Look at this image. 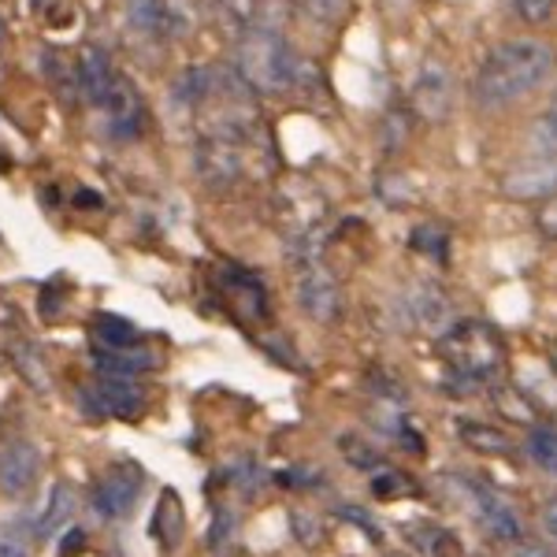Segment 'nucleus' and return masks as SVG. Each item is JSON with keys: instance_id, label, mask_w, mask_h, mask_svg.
I'll return each mask as SVG.
<instances>
[{"instance_id": "nucleus-2", "label": "nucleus", "mask_w": 557, "mask_h": 557, "mask_svg": "<svg viewBox=\"0 0 557 557\" xmlns=\"http://www.w3.org/2000/svg\"><path fill=\"white\" fill-rule=\"evenodd\" d=\"M235 71L253 94L278 97V94H290L301 83L309 64L294 52V45L283 34L253 30V34H242L235 49Z\"/></svg>"}, {"instance_id": "nucleus-3", "label": "nucleus", "mask_w": 557, "mask_h": 557, "mask_svg": "<svg viewBox=\"0 0 557 557\" xmlns=\"http://www.w3.org/2000/svg\"><path fill=\"white\" fill-rule=\"evenodd\" d=\"M438 357L457 380L487 383L506 368V338L487 320H457L438 335Z\"/></svg>"}, {"instance_id": "nucleus-5", "label": "nucleus", "mask_w": 557, "mask_h": 557, "mask_svg": "<svg viewBox=\"0 0 557 557\" xmlns=\"http://www.w3.org/2000/svg\"><path fill=\"white\" fill-rule=\"evenodd\" d=\"M141 487H146V472H141V465L115 461L94 480V487H89V502H94V509L101 517L123 520V517L134 513V506H138Z\"/></svg>"}, {"instance_id": "nucleus-39", "label": "nucleus", "mask_w": 557, "mask_h": 557, "mask_svg": "<svg viewBox=\"0 0 557 557\" xmlns=\"http://www.w3.org/2000/svg\"><path fill=\"white\" fill-rule=\"evenodd\" d=\"M386 557H417V554H409V550H394V554H386Z\"/></svg>"}, {"instance_id": "nucleus-33", "label": "nucleus", "mask_w": 557, "mask_h": 557, "mask_svg": "<svg viewBox=\"0 0 557 557\" xmlns=\"http://www.w3.org/2000/svg\"><path fill=\"white\" fill-rule=\"evenodd\" d=\"M539 134H543V146H539L535 152H543V157H554L557 152V94H554V101L550 108H546V115H543V123H539Z\"/></svg>"}, {"instance_id": "nucleus-36", "label": "nucleus", "mask_w": 557, "mask_h": 557, "mask_svg": "<svg viewBox=\"0 0 557 557\" xmlns=\"http://www.w3.org/2000/svg\"><path fill=\"white\" fill-rule=\"evenodd\" d=\"M338 513H343L346 520H354V524H364V532H368V535L380 539V524H375V520L368 517L364 509H338Z\"/></svg>"}, {"instance_id": "nucleus-34", "label": "nucleus", "mask_w": 557, "mask_h": 557, "mask_svg": "<svg viewBox=\"0 0 557 557\" xmlns=\"http://www.w3.org/2000/svg\"><path fill=\"white\" fill-rule=\"evenodd\" d=\"M535 227L543 231L546 238H557V194L546 197V201H539L535 209Z\"/></svg>"}, {"instance_id": "nucleus-22", "label": "nucleus", "mask_w": 557, "mask_h": 557, "mask_svg": "<svg viewBox=\"0 0 557 557\" xmlns=\"http://www.w3.org/2000/svg\"><path fill=\"white\" fill-rule=\"evenodd\" d=\"M409 539L417 543V550L424 557H465L457 535H450L446 528L435 524H409Z\"/></svg>"}, {"instance_id": "nucleus-19", "label": "nucleus", "mask_w": 557, "mask_h": 557, "mask_svg": "<svg viewBox=\"0 0 557 557\" xmlns=\"http://www.w3.org/2000/svg\"><path fill=\"white\" fill-rule=\"evenodd\" d=\"M75 506H78V494L71 483H57L49 494V506H45V513L38 517V524H34V532L38 539H60L71 528V517H75Z\"/></svg>"}, {"instance_id": "nucleus-12", "label": "nucleus", "mask_w": 557, "mask_h": 557, "mask_svg": "<svg viewBox=\"0 0 557 557\" xmlns=\"http://www.w3.org/2000/svg\"><path fill=\"white\" fill-rule=\"evenodd\" d=\"M215 8H220V20L242 34H253V30L278 34V23L290 12V0H215Z\"/></svg>"}, {"instance_id": "nucleus-37", "label": "nucleus", "mask_w": 557, "mask_h": 557, "mask_svg": "<svg viewBox=\"0 0 557 557\" xmlns=\"http://www.w3.org/2000/svg\"><path fill=\"white\" fill-rule=\"evenodd\" d=\"M517 557H554V554L546 550L543 543H532V539H520V543H517Z\"/></svg>"}, {"instance_id": "nucleus-10", "label": "nucleus", "mask_w": 557, "mask_h": 557, "mask_svg": "<svg viewBox=\"0 0 557 557\" xmlns=\"http://www.w3.org/2000/svg\"><path fill=\"white\" fill-rule=\"evenodd\" d=\"M86 406L97 409L101 417H115V420H138L146 412L149 398L138 386V380H101L86 391Z\"/></svg>"}, {"instance_id": "nucleus-25", "label": "nucleus", "mask_w": 557, "mask_h": 557, "mask_svg": "<svg viewBox=\"0 0 557 557\" xmlns=\"http://www.w3.org/2000/svg\"><path fill=\"white\" fill-rule=\"evenodd\" d=\"M131 26L141 34L168 30V4L164 0H131Z\"/></svg>"}, {"instance_id": "nucleus-38", "label": "nucleus", "mask_w": 557, "mask_h": 557, "mask_svg": "<svg viewBox=\"0 0 557 557\" xmlns=\"http://www.w3.org/2000/svg\"><path fill=\"white\" fill-rule=\"evenodd\" d=\"M543 524L550 528V535H557V502H550V506H546V513H543Z\"/></svg>"}, {"instance_id": "nucleus-16", "label": "nucleus", "mask_w": 557, "mask_h": 557, "mask_svg": "<svg viewBox=\"0 0 557 557\" xmlns=\"http://www.w3.org/2000/svg\"><path fill=\"white\" fill-rule=\"evenodd\" d=\"M75 78H78V86H83V94H86V101L89 104H97V108H104L108 101V94H112V86H115V67H112V60H108V52L104 49H83L78 52V64H75Z\"/></svg>"}, {"instance_id": "nucleus-31", "label": "nucleus", "mask_w": 557, "mask_h": 557, "mask_svg": "<svg viewBox=\"0 0 557 557\" xmlns=\"http://www.w3.org/2000/svg\"><path fill=\"white\" fill-rule=\"evenodd\" d=\"M290 524H294V539H298V543H305V546L323 543L320 520L312 517V513H305V509H290Z\"/></svg>"}, {"instance_id": "nucleus-17", "label": "nucleus", "mask_w": 557, "mask_h": 557, "mask_svg": "<svg viewBox=\"0 0 557 557\" xmlns=\"http://www.w3.org/2000/svg\"><path fill=\"white\" fill-rule=\"evenodd\" d=\"M186 535V509H183V498L178 491L168 487L160 494L157 509H152V539H157L160 550H175Z\"/></svg>"}, {"instance_id": "nucleus-29", "label": "nucleus", "mask_w": 557, "mask_h": 557, "mask_svg": "<svg viewBox=\"0 0 557 557\" xmlns=\"http://www.w3.org/2000/svg\"><path fill=\"white\" fill-rule=\"evenodd\" d=\"M372 491L380 494L383 502H398L412 491V483H409V475H401L398 469H380V472H372Z\"/></svg>"}, {"instance_id": "nucleus-21", "label": "nucleus", "mask_w": 557, "mask_h": 557, "mask_svg": "<svg viewBox=\"0 0 557 557\" xmlns=\"http://www.w3.org/2000/svg\"><path fill=\"white\" fill-rule=\"evenodd\" d=\"M89 338H94V349H131L138 346V331L134 323L123 317H112V312H101L89 327Z\"/></svg>"}, {"instance_id": "nucleus-9", "label": "nucleus", "mask_w": 557, "mask_h": 557, "mask_svg": "<svg viewBox=\"0 0 557 557\" xmlns=\"http://www.w3.org/2000/svg\"><path fill=\"white\" fill-rule=\"evenodd\" d=\"M502 194L513 197V201H546L557 194V157H543L532 152L528 160L509 168L502 175Z\"/></svg>"}, {"instance_id": "nucleus-20", "label": "nucleus", "mask_w": 557, "mask_h": 557, "mask_svg": "<svg viewBox=\"0 0 557 557\" xmlns=\"http://www.w3.org/2000/svg\"><path fill=\"white\" fill-rule=\"evenodd\" d=\"M457 435H461V443L475 454H487V457L513 454V438L491 424H472V420H465V424H457Z\"/></svg>"}, {"instance_id": "nucleus-32", "label": "nucleus", "mask_w": 557, "mask_h": 557, "mask_svg": "<svg viewBox=\"0 0 557 557\" xmlns=\"http://www.w3.org/2000/svg\"><path fill=\"white\" fill-rule=\"evenodd\" d=\"M554 8H557V0H513V12H517L524 23H532V26L550 20Z\"/></svg>"}, {"instance_id": "nucleus-6", "label": "nucleus", "mask_w": 557, "mask_h": 557, "mask_svg": "<svg viewBox=\"0 0 557 557\" xmlns=\"http://www.w3.org/2000/svg\"><path fill=\"white\" fill-rule=\"evenodd\" d=\"M294 294H298L301 312L312 323H338V317H343V286H338L335 272L327 264H320V260L298 264Z\"/></svg>"}, {"instance_id": "nucleus-1", "label": "nucleus", "mask_w": 557, "mask_h": 557, "mask_svg": "<svg viewBox=\"0 0 557 557\" xmlns=\"http://www.w3.org/2000/svg\"><path fill=\"white\" fill-rule=\"evenodd\" d=\"M550 71H554V49L546 41L535 38L502 41L494 45L487 60H483V67L475 71L472 97L480 108L498 112V108L513 104L543 86L550 78Z\"/></svg>"}, {"instance_id": "nucleus-28", "label": "nucleus", "mask_w": 557, "mask_h": 557, "mask_svg": "<svg viewBox=\"0 0 557 557\" xmlns=\"http://www.w3.org/2000/svg\"><path fill=\"white\" fill-rule=\"evenodd\" d=\"M338 450H343V457L354 469H361V472H380L383 469V461H380V454L372 450V446L364 443V438H357V435H343L338 438Z\"/></svg>"}, {"instance_id": "nucleus-23", "label": "nucleus", "mask_w": 557, "mask_h": 557, "mask_svg": "<svg viewBox=\"0 0 557 557\" xmlns=\"http://www.w3.org/2000/svg\"><path fill=\"white\" fill-rule=\"evenodd\" d=\"M38 532L26 520H4L0 524V557H34Z\"/></svg>"}, {"instance_id": "nucleus-8", "label": "nucleus", "mask_w": 557, "mask_h": 557, "mask_svg": "<svg viewBox=\"0 0 557 557\" xmlns=\"http://www.w3.org/2000/svg\"><path fill=\"white\" fill-rule=\"evenodd\" d=\"M41 450L26 438L0 446V498H26L41 480Z\"/></svg>"}, {"instance_id": "nucleus-35", "label": "nucleus", "mask_w": 557, "mask_h": 557, "mask_svg": "<svg viewBox=\"0 0 557 557\" xmlns=\"http://www.w3.org/2000/svg\"><path fill=\"white\" fill-rule=\"evenodd\" d=\"M235 535V513H227V509H215V520H212V546H220L223 539Z\"/></svg>"}, {"instance_id": "nucleus-26", "label": "nucleus", "mask_w": 557, "mask_h": 557, "mask_svg": "<svg viewBox=\"0 0 557 557\" xmlns=\"http://www.w3.org/2000/svg\"><path fill=\"white\" fill-rule=\"evenodd\" d=\"M409 246L417 249V253H424L431 260H438V264H446V253H450V231L428 223V227H417V235L409 238Z\"/></svg>"}, {"instance_id": "nucleus-18", "label": "nucleus", "mask_w": 557, "mask_h": 557, "mask_svg": "<svg viewBox=\"0 0 557 557\" xmlns=\"http://www.w3.org/2000/svg\"><path fill=\"white\" fill-rule=\"evenodd\" d=\"M409 317L417 327H424V331H446L450 327V320H446L450 317V298L431 283L412 286L409 290Z\"/></svg>"}, {"instance_id": "nucleus-24", "label": "nucleus", "mask_w": 557, "mask_h": 557, "mask_svg": "<svg viewBox=\"0 0 557 557\" xmlns=\"http://www.w3.org/2000/svg\"><path fill=\"white\" fill-rule=\"evenodd\" d=\"M12 361H15L20 375L34 386V391H49V364H45V357H41L38 346H30V343L15 346L12 349Z\"/></svg>"}, {"instance_id": "nucleus-14", "label": "nucleus", "mask_w": 557, "mask_h": 557, "mask_svg": "<svg viewBox=\"0 0 557 557\" xmlns=\"http://www.w3.org/2000/svg\"><path fill=\"white\" fill-rule=\"evenodd\" d=\"M94 368L101 380H141V375H149L160 368V354H152L146 346L94 349Z\"/></svg>"}, {"instance_id": "nucleus-7", "label": "nucleus", "mask_w": 557, "mask_h": 557, "mask_svg": "<svg viewBox=\"0 0 557 557\" xmlns=\"http://www.w3.org/2000/svg\"><path fill=\"white\" fill-rule=\"evenodd\" d=\"M249 141L235 138H201L197 141V175L212 190H231L246 178Z\"/></svg>"}, {"instance_id": "nucleus-4", "label": "nucleus", "mask_w": 557, "mask_h": 557, "mask_svg": "<svg viewBox=\"0 0 557 557\" xmlns=\"http://www.w3.org/2000/svg\"><path fill=\"white\" fill-rule=\"evenodd\" d=\"M450 491L461 494L469 513L494 539H502V543H520L524 539V517L517 513V506L502 491L487 487L483 480H469V475H450Z\"/></svg>"}, {"instance_id": "nucleus-13", "label": "nucleus", "mask_w": 557, "mask_h": 557, "mask_svg": "<svg viewBox=\"0 0 557 557\" xmlns=\"http://www.w3.org/2000/svg\"><path fill=\"white\" fill-rule=\"evenodd\" d=\"M104 115H108V131L120 141L138 138L141 127H146V104H141L138 89H134L127 78H115L112 94L104 101Z\"/></svg>"}, {"instance_id": "nucleus-30", "label": "nucleus", "mask_w": 557, "mask_h": 557, "mask_svg": "<svg viewBox=\"0 0 557 557\" xmlns=\"http://www.w3.org/2000/svg\"><path fill=\"white\" fill-rule=\"evenodd\" d=\"M290 4H298L317 23H338L349 12V0H290Z\"/></svg>"}, {"instance_id": "nucleus-27", "label": "nucleus", "mask_w": 557, "mask_h": 557, "mask_svg": "<svg viewBox=\"0 0 557 557\" xmlns=\"http://www.w3.org/2000/svg\"><path fill=\"white\" fill-rule=\"evenodd\" d=\"M528 454L543 472H557V431L554 428H532L528 435Z\"/></svg>"}, {"instance_id": "nucleus-15", "label": "nucleus", "mask_w": 557, "mask_h": 557, "mask_svg": "<svg viewBox=\"0 0 557 557\" xmlns=\"http://www.w3.org/2000/svg\"><path fill=\"white\" fill-rule=\"evenodd\" d=\"M223 298H227L231 312H235L242 323H253V320L268 317L264 286H260V278L242 272V268H227V272H223Z\"/></svg>"}, {"instance_id": "nucleus-11", "label": "nucleus", "mask_w": 557, "mask_h": 557, "mask_svg": "<svg viewBox=\"0 0 557 557\" xmlns=\"http://www.w3.org/2000/svg\"><path fill=\"white\" fill-rule=\"evenodd\" d=\"M412 108H417V115H424V120H431V123L450 120V112H454V75L443 64L428 60V64L420 67L417 83H412Z\"/></svg>"}]
</instances>
